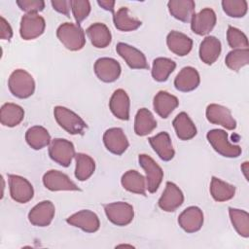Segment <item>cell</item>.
Listing matches in <instances>:
<instances>
[{
  "label": "cell",
  "mask_w": 249,
  "mask_h": 249,
  "mask_svg": "<svg viewBox=\"0 0 249 249\" xmlns=\"http://www.w3.org/2000/svg\"><path fill=\"white\" fill-rule=\"evenodd\" d=\"M8 87L14 96L25 99L34 93L35 82L33 77L27 71L23 69H17L10 75Z\"/></svg>",
  "instance_id": "6da1fadb"
},
{
  "label": "cell",
  "mask_w": 249,
  "mask_h": 249,
  "mask_svg": "<svg viewBox=\"0 0 249 249\" xmlns=\"http://www.w3.org/2000/svg\"><path fill=\"white\" fill-rule=\"evenodd\" d=\"M56 36L60 43L69 51H79L86 44L85 32L79 24L65 22L58 26Z\"/></svg>",
  "instance_id": "7a4b0ae2"
},
{
  "label": "cell",
  "mask_w": 249,
  "mask_h": 249,
  "mask_svg": "<svg viewBox=\"0 0 249 249\" xmlns=\"http://www.w3.org/2000/svg\"><path fill=\"white\" fill-rule=\"evenodd\" d=\"M53 115L56 123L70 134H83L87 128V124L84 120L66 107H54Z\"/></svg>",
  "instance_id": "3957f363"
},
{
  "label": "cell",
  "mask_w": 249,
  "mask_h": 249,
  "mask_svg": "<svg viewBox=\"0 0 249 249\" xmlns=\"http://www.w3.org/2000/svg\"><path fill=\"white\" fill-rule=\"evenodd\" d=\"M207 140L212 148L226 158H237L241 154V148L229 141L228 133L223 129H211L207 132Z\"/></svg>",
  "instance_id": "277c9868"
},
{
  "label": "cell",
  "mask_w": 249,
  "mask_h": 249,
  "mask_svg": "<svg viewBox=\"0 0 249 249\" xmlns=\"http://www.w3.org/2000/svg\"><path fill=\"white\" fill-rule=\"evenodd\" d=\"M75 155L74 145L67 139L55 138L50 144V158L61 166H69L73 158H75Z\"/></svg>",
  "instance_id": "5b68a950"
},
{
  "label": "cell",
  "mask_w": 249,
  "mask_h": 249,
  "mask_svg": "<svg viewBox=\"0 0 249 249\" xmlns=\"http://www.w3.org/2000/svg\"><path fill=\"white\" fill-rule=\"evenodd\" d=\"M140 166L146 173V187L149 193H156L162 181L163 171L161 167L148 155L141 154L138 157Z\"/></svg>",
  "instance_id": "8992f818"
},
{
  "label": "cell",
  "mask_w": 249,
  "mask_h": 249,
  "mask_svg": "<svg viewBox=\"0 0 249 249\" xmlns=\"http://www.w3.org/2000/svg\"><path fill=\"white\" fill-rule=\"evenodd\" d=\"M104 211L108 220L114 225L120 227L130 224L134 217V210L132 205L124 201L105 204Z\"/></svg>",
  "instance_id": "52a82bcc"
},
{
  "label": "cell",
  "mask_w": 249,
  "mask_h": 249,
  "mask_svg": "<svg viewBox=\"0 0 249 249\" xmlns=\"http://www.w3.org/2000/svg\"><path fill=\"white\" fill-rule=\"evenodd\" d=\"M9 187L11 197L18 203H26L32 199L34 196V190L31 183L16 174H9Z\"/></svg>",
  "instance_id": "ba28073f"
},
{
  "label": "cell",
  "mask_w": 249,
  "mask_h": 249,
  "mask_svg": "<svg viewBox=\"0 0 249 249\" xmlns=\"http://www.w3.org/2000/svg\"><path fill=\"white\" fill-rule=\"evenodd\" d=\"M46 28L43 17L38 14H25L20 19L19 34L23 40H33L41 36Z\"/></svg>",
  "instance_id": "9c48e42d"
},
{
  "label": "cell",
  "mask_w": 249,
  "mask_h": 249,
  "mask_svg": "<svg viewBox=\"0 0 249 249\" xmlns=\"http://www.w3.org/2000/svg\"><path fill=\"white\" fill-rule=\"evenodd\" d=\"M93 70L97 78L104 83H113L121 75L120 63L111 57L98 58L93 66Z\"/></svg>",
  "instance_id": "30bf717a"
},
{
  "label": "cell",
  "mask_w": 249,
  "mask_h": 249,
  "mask_svg": "<svg viewBox=\"0 0 249 249\" xmlns=\"http://www.w3.org/2000/svg\"><path fill=\"white\" fill-rule=\"evenodd\" d=\"M184 202V195L177 185L172 182H166L165 189L159 199V206L165 212H173Z\"/></svg>",
  "instance_id": "8fae6325"
},
{
  "label": "cell",
  "mask_w": 249,
  "mask_h": 249,
  "mask_svg": "<svg viewBox=\"0 0 249 249\" xmlns=\"http://www.w3.org/2000/svg\"><path fill=\"white\" fill-rule=\"evenodd\" d=\"M206 118L208 122L214 124H219L226 129L232 130L236 127V122L233 119L231 111L220 104H209L206 108Z\"/></svg>",
  "instance_id": "7c38bea8"
},
{
  "label": "cell",
  "mask_w": 249,
  "mask_h": 249,
  "mask_svg": "<svg viewBox=\"0 0 249 249\" xmlns=\"http://www.w3.org/2000/svg\"><path fill=\"white\" fill-rule=\"evenodd\" d=\"M43 184L50 191H80V188L70 178L58 171L49 170L43 176Z\"/></svg>",
  "instance_id": "4fadbf2b"
},
{
  "label": "cell",
  "mask_w": 249,
  "mask_h": 249,
  "mask_svg": "<svg viewBox=\"0 0 249 249\" xmlns=\"http://www.w3.org/2000/svg\"><path fill=\"white\" fill-rule=\"evenodd\" d=\"M66 222L69 225L79 228L86 232H95L99 230L100 227L98 216L89 209L74 213L66 219Z\"/></svg>",
  "instance_id": "5bb4252c"
},
{
  "label": "cell",
  "mask_w": 249,
  "mask_h": 249,
  "mask_svg": "<svg viewBox=\"0 0 249 249\" xmlns=\"http://www.w3.org/2000/svg\"><path fill=\"white\" fill-rule=\"evenodd\" d=\"M118 54L126 62V64L132 69H148L146 57L142 52L133 46L125 43H118L116 47Z\"/></svg>",
  "instance_id": "9a60e30c"
},
{
  "label": "cell",
  "mask_w": 249,
  "mask_h": 249,
  "mask_svg": "<svg viewBox=\"0 0 249 249\" xmlns=\"http://www.w3.org/2000/svg\"><path fill=\"white\" fill-rule=\"evenodd\" d=\"M55 213L54 205L50 200H43L36 204L28 213L29 222L36 227L49 226Z\"/></svg>",
  "instance_id": "2e32d148"
},
{
  "label": "cell",
  "mask_w": 249,
  "mask_h": 249,
  "mask_svg": "<svg viewBox=\"0 0 249 249\" xmlns=\"http://www.w3.org/2000/svg\"><path fill=\"white\" fill-rule=\"evenodd\" d=\"M216 14L210 8H204L199 13L195 14L191 19L192 30L200 36L207 35L216 24Z\"/></svg>",
  "instance_id": "e0dca14e"
},
{
  "label": "cell",
  "mask_w": 249,
  "mask_h": 249,
  "mask_svg": "<svg viewBox=\"0 0 249 249\" xmlns=\"http://www.w3.org/2000/svg\"><path fill=\"white\" fill-rule=\"evenodd\" d=\"M103 143L109 152L117 156L123 155L128 148L127 138L120 127L107 129L103 134Z\"/></svg>",
  "instance_id": "ac0fdd59"
},
{
  "label": "cell",
  "mask_w": 249,
  "mask_h": 249,
  "mask_svg": "<svg viewBox=\"0 0 249 249\" xmlns=\"http://www.w3.org/2000/svg\"><path fill=\"white\" fill-rule=\"evenodd\" d=\"M179 226L189 233L199 231L203 225V213L197 206L186 208L178 217Z\"/></svg>",
  "instance_id": "d6986e66"
},
{
  "label": "cell",
  "mask_w": 249,
  "mask_h": 249,
  "mask_svg": "<svg viewBox=\"0 0 249 249\" xmlns=\"http://www.w3.org/2000/svg\"><path fill=\"white\" fill-rule=\"evenodd\" d=\"M200 83L197 70L192 66L184 67L174 79V87L182 92H189L196 89Z\"/></svg>",
  "instance_id": "ffe728a7"
},
{
  "label": "cell",
  "mask_w": 249,
  "mask_h": 249,
  "mask_svg": "<svg viewBox=\"0 0 249 249\" xmlns=\"http://www.w3.org/2000/svg\"><path fill=\"white\" fill-rule=\"evenodd\" d=\"M149 143L163 161H169L173 159L175 152L171 143L169 134L166 131H161L153 137H150Z\"/></svg>",
  "instance_id": "44dd1931"
},
{
  "label": "cell",
  "mask_w": 249,
  "mask_h": 249,
  "mask_svg": "<svg viewBox=\"0 0 249 249\" xmlns=\"http://www.w3.org/2000/svg\"><path fill=\"white\" fill-rule=\"evenodd\" d=\"M129 107L130 101L127 93L122 89H116L109 101L112 114L122 121H127L129 119Z\"/></svg>",
  "instance_id": "7402d4cb"
},
{
  "label": "cell",
  "mask_w": 249,
  "mask_h": 249,
  "mask_svg": "<svg viewBox=\"0 0 249 249\" xmlns=\"http://www.w3.org/2000/svg\"><path fill=\"white\" fill-rule=\"evenodd\" d=\"M166 44L168 49L179 56L187 55L193 48V40L179 31H171L167 34Z\"/></svg>",
  "instance_id": "603a6c76"
},
{
  "label": "cell",
  "mask_w": 249,
  "mask_h": 249,
  "mask_svg": "<svg viewBox=\"0 0 249 249\" xmlns=\"http://www.w3.org/2000/svg\"><path fill=\"white\" fill-rule=\"evenodd\" d=\"M178 105V98L164 90L159 91L154 97V110L160 118L163 119L168 118V116L177 108Z\"/></svg>",
  "instance_id": "cb8c5ba5"
},
{
  "label": "cell",
  "mask_w": 249,
  "mask_h": 249,
  "mask_svg": "<svg viewBox=\"0 0 249 249\" xmlns=\"http://www.w3.org/2000/svg\"><path fill=\"white\" fill-rule=\"evenodd\" d=\"M221 42L214 36L205 37L199 46V58L207 65L213 64L220 56Z\"/></svg>",
  "instance_id": "d4e9b609"
},
{
  "label": "cell",
  "mask_w": 249,
  "mask_h": 249,
  "mask_svg": "<svg viewBox=\"0 0 249 249\" xmlns=\"http://www.w3.org/2000/svg\"><path fill=\"white\" fill-rule=\"evenodd\" d=\"M86 33L93 47L98 49L108 47L112 41V35L109 28L101 22H95L89 25L87 28Z\"/></svg>",
  "instance_id": "484cf974"
},
{
  "label": "cell",
  "mask_w": 249,
  "mask_h": 249,
  "mask_svg": "<svg viewBox=\"0 0 249 249\" xmlns=\"http://www.w3.org/2000/svg\"><path fill=\"white\" fill-rule=\"evenodd\" d=\"M170 15L183 22L191 21L195 15L196 4L193 0H170L167 3Z\"/></svg>",
  "instance_id": "4316f807"
},
{
  "label": "cell",
  "mask_w": 249,
  "mask_h": 249,
  "mask_svg": "<svg viewBox=\"0 0 249 249\" xmlns=\"http://www.w3.org/2000/svg\"><path fill=\"white\" fill-rule=\"evenodd\" d=\"M176 135L179 139L187 141L196 135V127L189 115L185 112L179 113L172 122Z\"/></svg>",
  "instance_id": "83f0119b"
},
{
  "label": "cell",
  "mask_w": 249,
  "mask_h": 249,
  "mask_svg": "<svg viewBox=\"0 0 249 249\" xmlns=\"http://www.w3.org/2000/svg\"><path fill=\"white\" fill-rule=\"evenodd\" d=\"M157 127V121L151 111L141 108L137 111L134 120V132L138 136H145Z\"/></svg>",
  "instance_id": "f1b7e54d"
},
{
  "label": "cell",
  "mask_w": 249,
  "mask_h": 249,
  "mask_svg": "<svg viewBox=\"0 0 249 249\" xmlns=\"http://www.w3.org/2000/svg\"><path fill=\"white\" fill-rule=\"evenodd\" d=\"M24 118V110L18 104L5 103L0 110L1 124L8 127L17 126Z\"/></svg>",
  "instance_id": "f546056e"
},
{
  "label": "cell",
  "mask_w": 249,
  "mask_h": 249,
  "mask_svg": "<svg viewBox=\"0 0 249 249\" xmlns=\"http://www.w3.org/2000/svg\"><path fill=\"white\" fill-rule=\"evenodd\" d=\"M122 186L130 193L146 196V180L142 174L136 170H128L122 176Z\"/></svg>",
  "instance_id": "4dcf8cb0"
},
{
  "label": "cell",
  "mask_w": 249,
  "mask_h": 249,
  "mask_svg": "<svg viewBox=\"0 0 249 249\" xmlns=\"http://www.w3.org/2000/svg\"><path fill=\"white\" fill-rule=\"evenodd\" d=\"M210 194L214 200L223 202L231 199L235 195V187L215 176L211 178Z\"/></svg>",
  "instance_id": "1f68e13d"
},
{
  "label": "cell",
  "mask_w": 249,
  "mask_h": 249,
  "mask_svg": "<svg viewBox=\"0 0 249 249\" xmlns=\"http://www.w3.org/2000/svg\"><path fill=\"white\" fill-rule=\"evenodd\" d=\"M25 140L32 149L40 150L50 144L51 135L45 127L41 125H34L27 129L25 133Z\"/></svg>",
  "instance_id": "d6a6232c"
},
{
  "label": "cell",
  "mask_w": 249,
  "mask_h": 249,
  "mask_svg": "<svg viewBox=\"0 0 249 249\" xmlns=\"http://www.w3.org/2000/svg\"><path fill=\"white\" fill-rule=\"evenodd\" d=\"M113 21L117 29L124 32L136 30L142 24L139 19L129 15L128 9L126 7H122L117 11V13H114Z\"/></svg>",
  "instance_id": "836d02e7"
},
{
  "label": "cell",
  "mask_w": 249,
  "mask_h": 249,
  "mask_svg": "<svg viewBox=\"0 0 249 249\" xmlns=\"http://www.w3.org/2000/svg\"><path fill=\"white\" fill-rule=\"evenodd\" d=\"M75 177L79 181L88 180L95 170V162L93 159L87 154L78 153L75 155Z\"/></svg>",
  "instance_id": "e575fe53"
},
{
  "label": "cell",
  "mask_w": 249,
  "mask_h": 249,
  "mask_svg": "<svg viewBox=\"0 0 249 249\" xmlns=\"http://www.w3.org/2000/svg\"><path fill=\"white\" fill-rule=\"evenodd\" d=\"M176 63L167 57H157L153 61L152 76L157 82H165L174 71Z\"/></svg>",
  "instance_id": "d590c367"
},
{
  "label": "cell",
  "mask_w": 249,
  "mask_h": 249,
  "mask_svg": "<svg viewBox=\"0 0 249 249\" xmlns=\"http://www.w3.org/2000/svg\"><path fill=\"white\" fill-rule=\"evenodd\" d=\"M229 215L232 227L235 229L236 232L242 236L247 238L249 236V214L245 210L236 209V208H229Z\"/></svg>",
  "instance_id": "8d00e7d4"
},
{
  "label": "cell",
  "mask_w": 249,
  "mask_h": 249,
  "mask_svg": "<svg viewBox=\"0 0 249 249\" xmlns=\"http://www.w3.org/2000/svg\"><path fill=\"white\" fill-rule=\"evenodd\" d=\"M225 63L232 71H239L242 67L249 63V50L235 49L231 51L225 58Z\"/></svg>",
  "instance_id": "74e56055"
},
{
  "label": "cell",
  "mask_w": 249,
  "mask_h": 249,
  "mask_svg": "<svg viewBox=\"0 0 249 249\" xmlns=\"http://www.w3.org/2000/svg\"><path fill=\"white\" fill-rule=\"evenodd\" d=\"M224 12L231 18H242L246 15L248 3L245 0H224L222 1Z\"/></svg>",
  "instance_id": "f35d334b"
},
{
  "label": "cell",
  "mask_w": 249,
  "mask_h": 249,
  "mask_svg": "<svg viewBox=\"0 0 249 249\" xmlns=\"http://www.w3.org/2000/svg\"><path fill=\"white\" fill-rule=\"evenodd\" d=\"M228 44L233 50L248 48V40L246 35L236 27L229 25L227 31Z\"/></svg>",
  "instance_id": "ab89813d"
},
{
  "label": "cell",
  "mask_w": 249,
  "mask_h": 249,
  "mask_svg": "<svg viewBox=\"0 0 249 249\" xmlns=\"http://www.w3.org/2000/svg\"><path fill=\"white\" fill-rule=\"evenodd\" d=\"M71 10L77 24H80L90 13V3L88 0H71Z\"/></svg>",
  "instance_id": "60d3db41"
},
{
  "label": "cell",
  "mask_w": 249,
  "mask_h": 249,
  "mask_svg": "<svg viewBox=\"0 0 249 249\" xmlns=\"http://www.w3.org/2000/svg\"><path fill=\"white\" fill-rule=\"evenodd\" d=\"M17 5L27 14H37L45 8L43 0H18Z\"/></svg>",
  "instance_id": "b9f144b4"
},
{
  "label": "cell",
  "mask_w": 249,
  "mask_h": 249,
  "mask_svg": "<svg viewBox=\"0 0 249 249\" xmlns=\"http://www.w3.org/2000/svg\"><path fill=\"white\" fill-rule=\"evenodd\" d=\"M51 4L56 12L69 17L71 10V0H53L51 1Z\"/></svg>",
  "instance_id": "7bdbcfd3"
},
{
  "label": "cell",
  "mask_w": 249,
  "mask_h": 249,
  "mask_svg": "<svg viewBox=\"0 0 249 249\" xmlns=\"http://www.w3.org/2000/svg\"><path fill=\"white\" fill-rule=\"evenodd\" d=\"M0 37L2 40H10L13 36V29L10 23L3 18H0Z\"/></svg>",
  "instance_id": "ee69618b"
},
{
  "label": "cell",
  "mask_w": 249,
  "mask_h": 249,
  "mask_svg": "<svg viewBox=\"0 0 249 249\" xmlns=\"http://www.w3.org/2000/svg\"><path fill=\"white\" fill-rule=\"evenodd\" d=\"M97 4L103 8L106 11L112 12L114 14V6H115V1L113 0H98Z\"/></svg>",
  "instance_id": "f6af8a7d"
},
{
  "label": "cell",
  "mask_w": 249,
  "mask_h": 249,
  "mask_svg": "<svg viewBox=\"0 0 249 249\" xmlns=\"http://www.w3.org/2000/svg\"><path fill=\"white\" fill-rule=\"evenodd\" d=\"M241 170H242L246 180H248V161L243 162V164L241 165Z\"/></svg>",
  "instance_id": "bcb514c9"
}]
</instances>
